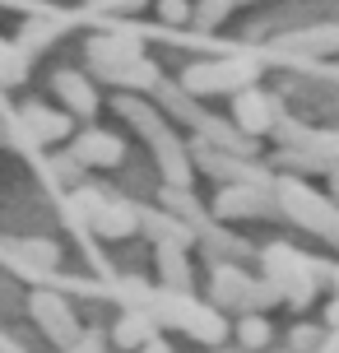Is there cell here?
<instances>
[{
  "instance_id": "6da1fadb",
  "label": "cell",
  "mask_w": 339,
  "mask_h": 353,
  "mask_svg": "<svg viewBox=\"0 0 339 353\" xmlns=\"http://www.w3.org/2000/svg\"><path fill=\"white\" fill-rule=\"evenodd\" d=\"M260 270H265V279H274L284 288L288 307H307V302L316 298V288L330 279V265L311 261L307 251L288 247V242H269V247L260 251Z\"/></svg>"
},
{
  "instance_id": "7a4b0ae2",
  "label": "cell",
  "mask_w": 339,
  "mask_h": 353,
  "mask_svg": "<svg viewBox=\"0 0 339 353\" xmlns=\"http://www.w3.org/2000/svg\"><path fill=\"white\" fill-rule=\"evenodd\" d=\"M274 200H279V214H284L288 223L316 232L321 242H330L339 251V205L330 195H316L298 176H274Z\"/></svg>"
},
{
  "instance_id": "3957f363",
  "label": "cell",
  "mask_w": 339,
  "mask_h": 353,
  "mask_svg": "<svg viewBox=\"0 0 339 353\" xmlns=\"http://www.w3.org/2000/svg\"><path fill=\"white\" fill-rule=\"evenodd\" d=\"M260 79V61L251 56H214V61H196L181 70V88L196 93V98H209V93H242Z\"/></svg>"
},
{
  "instance_id": "277c9868",
  "label": "cell",
  "mask_w": 339,
  "mask_h": 353,
  "mask_svg": "<svg viewBox=\"0 0 339 353\" xmlns=\"http://www.w3.org/2000/svg\"><path fill=\"white\" fill-rule=\"evenodd\" d=\"M218 223H242V219H279V200L274 186H247V181H228L209 205Z\"/></svg>"
},
{
  "instance_id": "5b68a950",
  "label": "cell",
  "mask_w": 339,
  "mask_h": 353,
  "mask_svg": "<svg viewBox=\"0 0 339 353\" xmlns=\"http://www.w3.org/2000/svg\"><path fill=\"white\" fill-rule=\"evenodd\" d=\"M144 56L140 33H103L89 42V70L103 74L107 84H121V74Z\"/></svg>"
},
{
  "instance_id": "8992f818",
  "label": "cell",
  "mask_w": 339,
  "mask_h": 353,
  "mask_svg": "<svg viewBox=\"0 0 339 353\" xmlns=\"http://www.w3.org/2000/svg\"><path fill=\"white\" fill-rule=\"evenodd\" d=\"M28 312H33V321L42 325V335L52 339L56 349H70L74 339L84 335L74 312H70V302H65V293H56V288H37L33 298H28Z\"/></svg>"
},
{
  "instance_id": "52a82bcc",
  "label": "cell",
  "mask_w": 339,
  "mask_h": 353,
  "mask_svg": "<svg viewBox=\"0 0 339 353\" xmlns=\"http://www.w3.org/2000/svg\"><path fill=\"white\" fill-rule=\"evenodd\" d=\"M279 117H284V107H279V98L274 93H265V88H242V93H232V121L242 125L247 135H274V125H279Z\"/></svg>"
},
{
  "instance_id": "ba28073f",
  "label": "cell",
  "mask_w": 339,
  "mask_h": 353,
  "mask_svg": "<svg viewBox=\"0 0 339 353\" xmlns=\"http://www.w3.org/2000/svg\"><path fill=\"white\" fill-rule=\"evenodd\" d=\"M251 274L242 270L237 261H218L209 265V302H214L218 312H247V298H251Z\"/></svg>"
},
{
  "instance_id": "9c48e42d",
  "label": "cell",
  "mask_w": 339,
  "mask_h": 353,
  "mask_svg": "<svg viewBox=\"0 0 339 353\" xmlns=\"http://www.w3.org/2000/svg\"><path fill=\"white\" fill-rule=\"evenodd\" d=\"M149 149H154V163H158V172H163V186H191L196 159H191V144H181L172 125H167L163 135H154Z\"/></svg>"
},
{
  "instance_id": "30bf717a",
  "label": "cell",
  "mask_w": 339,
  "mask_h": 353,
  "mask_svg": "<svg viewBox=\"0 0 339 353\" xmlns=\"http://www.w3.org/2000/svg\"><path fill=\"white\" fill-rule=\"evenodd\" d=\"M0 256L23 270L28 279L33 274H52L56 265H61V247H56L52 237H23V242H10V247H0Z\"/></svg>"
},
{
  "instance_id": "8fae6325",
  "label": "cell",
  "mask_w": 339,
  "mask_h": 353,
  "mask_svg": "<svg viewBox=\"0 0 339 353\" xmlns=\"http://www.w3.org/2000/svg\"><path fill=\"white\" fill-rule=\"evenodd\" d=\"M196 140L214 144L223 154H242V159H256V135H247L237 121H223V117H205L196 125Z\"/></svg>"
},
{
  "instance_id": "7c38bea8",
  "label": "cell",
  "mask_w": 339,
  "mask_h": 353,
  "mask_svg": "<svg viewBox=\"0 0 339 353\" xmlns=\"http://www.w3.org/2000/svg\"><path fill=\"white\" fill-rule=\"evenodd\" d=\"M74 154L84 168H116L125 159V144L112 130H79L74 135Z\"/></svg>"
},
{
  "instance_id": "4fadbf2b",
  "label": "cell",
  "mask_w": 339,
  "mask_h": 353,
  "mask_svg": "<svg viewBox=\"0 0 339 353\" xmlns=\"http://www.w3.org/2000/svg\"><path fill=\"white\" fill-rule=\"evenodd\" d=\"M98 237H130V232H140V205H130V200H121V195H112L103 210L93 214V223H89Z\"/></svg>"
},
{
  "instance_id": "5bb4252c",
  "label": "cell",
  "mask_w": 339,
  "mask_h": 353,
  "mask_svg": "<svg viewBox=\"0 0 339 353\" xmlns=\"http://www.w3.org/2000/svg\"><path fill=\"white\" fill-rule=\"evenodd\" d=\"M140 232L154 242V247H163V242L196 247V228H191V223H181L177 214H167V210H140Z\"/></svg>"
},
{
  "instance_id": "9a60e30c",
  "label": "cell",
  "mask_w": 339,
  "mask_h": 353,
  "mask_svg": "<svg viewBox=\"0 0 339 353\" xmlns=\"http://www.w3.org/2000/svg\"><path fill=\"white\" fill-rule=\"evenodd\" d=\"M19 125L28 130L33 144H52V140H65V135H70V117H65V112H52V107H42V103L23 107V112H19Z\"/></svg>"
},
{
  "instance_id": "2e32d148",
  "label": "cell",
  "mask_w": 339,
  "mask_h": 353,
  "mask_svg": "<svg viewBox=\"0 0 339 353\" xmlns=\"http://www.w3.org/2000/svg\"><path fill=\"white\" fill-rule=\"evenodd\" d=\"M154 103H158L163 112L172 117V121L191 125V130H196V125L205 121V117H209V112L200 107V98H196V93H186V88H181V84H172V79H163V84L154 88Z\"/></svg>"
},
{
  "instance_id": "e0dca14e",
  "label": "cell",
  "mask_w": 339,
  "mask_h": 353,
  "mask_svg": "<svg viewBox=\"0 0 339 353\" xmlns=\"http://www.w3.org/2000/svg\"><path fill=\"white\" fill-rule=\"evenodd\" d=\"M196 247L209 256V265H218V261H247L251 256V242H242V237H232L228 228H218V219H209L205 228H200V237H196Z\"/></svg>"
},
{
  "instance_id": "ac0fdd59",
  "label": "cell",
  "mask_w": 339,
  "mask_h": 353,
  "mask_svg": "<svg viewBox=\"0 0 339 353\" xmlns=\"http://www.w3.org/2000/svg\"><path fill=\"white\" fill-rule=\"evenodd\" d=\"M186 335L196 339V344H205V349H223V339L232 335V325L214 302H196V312L186 321Z\"/></svg>"
},
{
  "instance_id": "d6986e66",
  "label": "cell",
  "mask_w": 339,
  "mask_h": 353,
  "mask_svg": "<svg viewBox=\"0 0 339 353\" xmlns=\"http://www.w3.org/2000/svg\"><path fill=\"white\" fill-rule=\"evenodd\" d=\"M274 47L279 52H298V56H330V52H339V23H316V28H302V33H288Z\"/></svg>"
},
{
  "instance_id": "ffe728a7",
  "label": "cell",
  "mask_w": 339,
  "mask_h": 353,
  "mask_svg": "<svg viewBox=\"0 0 339 353\" xmlns=\"http://www.w3.org/2000/svg\"><path fill=\"white\" fill-rule=\"evenodd\" d=\"M112 339L121 344V349H144L149 339H158V321H154V312H144V307H125V316L116 321V330H112Z\"/></svg>"
},
{
  "instance_id": "44dd1931",
  "label": "cell",
  "mask_w": 339,
  "mask_h": 353,
  "mask_svg": "<svg viewBox=\"0 0 339 353\" xmlns=\"http://www.w3.org/2000/svg\"><path fill=\"white\" fill-rule=\"evenodd\" d=\"M52 88L61 93V103H65V112H74V117H93V112H98V93H93V84L84 79V74L61 70V74L52 79Z\"/></svg>"
},
{
  "instance_id": "7402d4cb",
  "label": "cell",
  "mask_w": 339,
  "mask_h": 353,
  "mask_svg": "<svg viewBox=\"0 0 339 353\" xmlns=\"http://www.w3.org/2000/svg\"><path fill=\"white\" fill-rule=\"evenodd\" d=\"M158 205L167 214H177L181 223H191V228H196V237H200V228L214 219V214H209L196 195H191V186H163V191H158Z\"/></svg>"
},
{
  "instance_id": "603a6c76",
  "label": "cell",
  "mask_w": 339,
  "mask_h": 353,
  "mask_svg": "<svg viewBox=\"0 0 339 353\" xmlns=\"http://www.w3.org/2000/svg\"><path fill=\"white\" fill-rule=\"evenodd\" d=\"M112 107H116L125 121L140 130L144 140H154V135H163V130H167V117H163V112H154V107L144 103V98H135V93H116V103H112Z\"/></svg>"
},
{
  "instance_id": "cb8c5ba5",
  "label": "cell",
  "mask_w": 339,
  "mask_h": 353,
  "mask_svg": "<svg viewBox=\"0 0 339 353\" xmlns=\"http://www.w3.org/2000/svg\"><path fill=\"white\" fill-rule=\"evenodd\" d=\"M158 279H163V288L191 293V261H186V247H177V242H163L158 247Z\"/></svg>"
},
{
  "instance_id": "d4e9b609",
  "label": "cell",
  "mask_w": 339,
  "mask_h": 353,
  "mask_svg": "<svg viewBox=\"0 0 339 353\" xmlns=\"http://www.w3.org/2000/svg\"><path fill=\"white\" fill-rule=\"evenodd\" d=\"M232 335H237V344H242L247 353H265L269 339H274V325H269L265 312H242L237 325H232Z\"/></svg>"
},
{
  "instance_id": "484cf974",
  "label": "cell",
  "mask_w": 339,
  "mask_h": 353,
  "mask_svg": "<svg viewBox=\"0 0 339 353\" xmlns=\"http://www.w3.org/2000/svg\"><path fill=\"white\" fill-rule=\"evenodd\" d=\"M107 200L112 195L103 191V186H84V181H79V186H70V195H65V214H70L74 223H93V214L103 210Z\"/></svg>"
},
{
  "instance_id": "4316f807",
  "label": "cell",
  "mask_w": 339,
  "mask_h": 353,
  "mask_svg": "<svg viewBox=\"0 0 339 353\" xmlns=\"http://www.w3.org/2000/svg\"><path fill=\"white\" fill-rule=\"evenodd\" d=\"M47 176H52L56 186H79V181H84V163H79V154H74V149L52 154V159H47Z\"/></svg>"
},
{
  "instance_id": "83f0119b",
  "label": "cell",
  "mask_w": 339,
  "mask_h": 353,
  "mask_svg": "<svg viewBox=\"0 0 339 353\" xmlns=\"http://www.w3.org/2000/svg\"><path fill=\"white\" fill-rule=\"evenodd\" d=\"M158 84H163V70L149 61V56H140V61L121 74V88H130V93H154Z\"/></svg>"
},
{
  "instance_id": "f1b7e54d",
  "label": "cell",
  "mask_w": 339,
  "mask_h": 353,
  "mask_svg": "<svg viewBox=\"0 0 339 353\" xmlns=\"http://www.w3.org/2000/svg\"><path fill=\"white\" fill-rule=\"evenodd\" d=\"M279 168H293V172H330V159L311 154V149H279Z\"/></svg>"
},
{
  "instance_id": "f546056e",
  "label": "cell",
  "mask_w": 339,
  "mask_h": 353,
  "mask_svg": "<svg viewBox=\"0 0 339 353\" xmlns=\"http://www.w3.org/2000/svg\"><path fill=\"white\" fill-rule=\"evenodd\" d=\"M232 0H196V14H191V23H196L200 33H209V28H218L223 19H228Z\"/></svg>"
},
{
  "instance_id": "4dcf8cb0",
  "label": "cell",
  "mask_w": 339,
  "mask_h": 353,
  "mask_svg": "<svg viewBox=\"0 0 339 353\" xmlns=\"http://www.w3.org/2000/svg\"><path fill=\"white\" fill-rule=\"evenodd\" d=\"M28 56L33 52H23V47H5V42H0V79H5V84H14V79H23V70H28Z\"/></svg>"
},
{
  "instance_id": "1f68e13d",
  "label": "cell",
  "mask_w": 339,
  "mask_h": 353,
  "mask_svg": "<svg viewBox=\"0 0 339 353\" xmlns=\"http://www.w3.org/2000/svg\"><path fill=\"white\" fill-rule=\"evenodd\" d=\"M321 339H325L321 325H307V321H298V325L288 330V349H293V353H321Z\"/></svg>"
},
{
  "instance_id": "d6a6232c",
  "label": "cell",
  "mask_w": 339,
  "mask_h": 353,
  "mask_svg": "<svg viewBox=\"0 0 339 353\" xmlns=\"http://www.w3.org/2000/svg\"><path fill=\"white\" fill-rule=\"evenodd\" d=\"M56 33H61V23H56V19H28V28L19 33V47H23V52H33V47H42V42H52Z\"/></svg>"
},
{
  "instance_id": "836d02e7",
  "label": "cell",
  "mask_w": 339,
  "mask_h": 353,
  "mask_svg": "<svg viewBox=\"0 0 339 353\" xmlns=\"http://www.w3.org/2000/svg\"><path fill=\"white\" fill-rule=\"evenodd\" d=\"M191 14H196V0H158V19L172 23V28L191 23Z\"/></svg>"
},
{
  "instance_id": "e575fe53",
  "label": "cell",
  "mask_w": 339,
  "mask_h": 353,
  "mask_svg": "<svg viewBox=\"0 0 339 353\" xmlns=\"http://www.w3.org/2000/svg\"><path fill=\"white\" fill-rule=\"evenodd\" d=\"M116 298H121L125 307H149L154 288H149V283H135V279H121V283H116Z\"/></svg>"
},
{
  "instance_id": "d590c367",
  "label": "cell",
  "mask_w": 339,
  "mask_h": 353,
  "mask_svg": "<svg viewBox=\"0 0 339 353\" xmlns=\"http://www.w3.org/2000/svg\"><path fill=\"white\" fill-rule=\"evenodd\" d=\"M65 353H103V335H98V330H84Z\"/></svg>"
},
{
  "instance_id": "8d00e7d4",
  "label": "cell",
  "mask_w": 339,
  "mask_h": 353,
  "mask_svg": "<svg viewBox=\"0 0 339 353\" xmlns=\"http://www.w3.org/2000/svg\"><path fill=\"white\" fill-rule=\"evenodd\" d=\"M325 330H339V293L330 298V307H325Z\"/></svg>"
},
{
  "instance_id": "74e56055",
  "label": "cell",
  "mask_w": 339,
  "mask_h": 353,
  "mask_svg": "<svg viewBox=\"0 0 339 353\" xmlns=\"http://www.w3.org/2000/svg\"><path fill=\"white\" fill-rule=\"evenodd\" d=\"M325 176H330V200H335V205H339V159L330 163V172H325Z\"/></svg>"
},
{
  "instance_id": "f35d334b",
  "label": "cell",
  "mask_w": 339,
  "mask_h": 353,
  "mask_svg": "<svg viewBox=\"0 0 339 353\" xmlns=\"http://www.w3.org/2000/svg\"><path fill=\"white\" fill-rule=\"evenodd\" d=\"M321 353H339V330H325V339H321Z\"/></svg>"
},
{
  "instance_id": "ab89813d",
  "label": "cell",
  "mask_w": 339,
  "mask_h": 353,
  "mask_svg": "<svg viewBox=\"0 0 339 353\" xmlns=\"http://www.w3.org/2000/svg\"><path fill=\"white\" fill-rule=\"evenodd\" d=\"M135 353H172V349H167L163 339H149V344H144V349H135Z\"/></svg>"
},
{
  "instance_id": "60d3db41",
  "label": "cell",
  "mask_w": 339,
  "mask_h": 353,
  "mask_svg": "<svg viewBox=\"0 0 339 353\" xmlns=\"http://www.w3.org/2000/svg\"><path fill=\"white\" fill-rule=\"evenodd\" d=\"M330 283H335V293H339V265H330Z\"/></svg>"
},
{
  "instance_id": "b9f144b4",
  "label": "cell",
  "mask_w": 339,
  "mask_h": 353,
  "mask_svg": "<svg viewBox=\"0 0 339 353\" xmlns=\"http://www.w3.org/2000/svg\"><path fill=\"white\" fill-rule=\"evenodd\" d=\"M265 353H269V349H265ZM284 353H293V349H284Z\"/></svg>"
},
{
  "instance_id": "7bdbcfd3",
  "label": "cell",
  "mask_w": 339,
  "mask_h": 353,
  "mask_svg": "<svg viewBox=\"0 0 339 353\" xmlns=\"http://www.w3.org/2000/svg\"><path fill=\"white\" fill-rule=\"evenodd\" d=\"M214 353H223V349H214Z\"/></svg>"
},
{
  "instance_id": "ee69618b",
  "label": "cell",
  "mask_w": 339,
  "mask_h": 353,
  "mask_svg": "<svg viewBox=\"0 0 339 353\" xmlns=\"http://www.w3.org/2000/svg\"><path fill=\"white\" fill-rule=\"evenodd\" d=\"M0 140H5V135H0Z\"/></svg>"
}]
</instances>
